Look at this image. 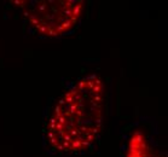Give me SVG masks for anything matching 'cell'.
I'll use <instances>...</instances> for the list:
<instances>
[{"mask_svg": "<svg viewBox=\"0 0 168 157\" xmlns=\"http://www.w3.org/2000/svg\"><path fill=\"white\" fill-rule=\"evenodd\" d=\"M105 87L97 75L71 82L60 94L46 121L45 140L59 154L88 150L103 129Z\"/></svg>", "mask_w": 168, "mask_h": 157, "instance_id": "1", "label": "cell"}, {"mask_svg": "<svg viewBox=\"0 0 168 157\" xmlns=\"http://www.w3.org/2000/svg\"><path fill=\"white\" fill-rule=\"evenodd\" d=\"M29 28L46 38L70 33L85 9L81 0H19L15 1Z\"/></svg>", "mask_w": 168, "mask_h": 157, "instance_id": "2", "label": "cell"}, {"mask_svg": "<svg viewBox=\"0 0 168 157\" xmlns=\"http://www.w3.org/2000/svg\"><path fill=\"white\" fill-rule=\"evenodd\" d=\"M125 157H167V154L154 145L145 132L137 129L127 143Z\"/></svg>", "mask_w": 168, "mask_h": 157, "instance_id": "3", "label": "cell"}]
</instances>
